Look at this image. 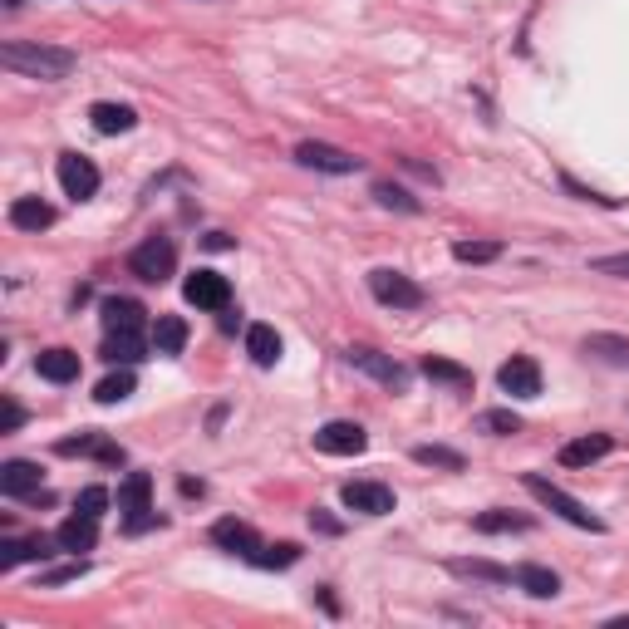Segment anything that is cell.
I'll list each match as a JSON object with an SVG mask.
<instances>
[{
    "instance_id": "277c9868",
    "label": "cell",
    "mask_w": 629,
    "mask_h": 629,
    "mask_svg": "<svg viewBox=\"0 0 629 629\" xmlns=\"http://www.w3.org/2000/svg\"><path fill=\"white\" fill-rule=\"evenodd\" d=\"M172 266H177V246H172L168 236H148L133 256H128V271L138 276V281H168L172 276Z\"/></svg>"
},
{
    "instance_id": "5bb4252c",
    "label": "cell",
    "mask_w": 629,
    "mask_h": 629,
    "mask_svg": "<svg viewBox=\"0 0 629 629\" xmlns=\"http://www.w3.org/2000/svg\"><path fill=\"white\" fill-rule=\"evenodd\" d=\"M55 536H59V551H69V556H79V551H94V546H99V516L74 512L55 531Z\"/></svg>"
},
{
    "instance_id": "2e32d148",
    "label": "cell",
    "mask_w": 629,
    "mask_h": 629,
    "mask_svg": "<svg viewBox=\"0 0 629 629\" xmlns=\"http://www.w3.org/2000/svg\"><path fill=\"white\" fill-rule=\"evenodd\" d=\"M64 458H99V462H123V448L109 443L104 433H79V438H64L59 443Z\"/></svg>"
},
{
    "instance_id": "30bf717a",
    "label": "cell",
    "mask_w": 629,
    "mask_h": 629,
    "mask_svg": "<svg viewBox=\"0 0 629 629\" xmlns=\"http://www.w3.org/2000/svg\"><path fill=\"white\" fill-rule=\"evenodd\" d=\"M315 448H320V453H330V458H354V453H364V448H369V438H364V428H359V423L335 418V423H325V428L315 433Z\"/></svg>"
},
{
    "instance_id": "e575fe53",
    "label": "cell",
    "mask_w": 629,
    "mask_h": 629,
    "mask_svg": "<svg viewBox=\"0 0 629 629\" xmlns=\"http://www.w3.org/2000/svg\"><path fill=\"white\" fill-rule=\"evenodd\" d=\"M413 458L428 462V467H448V472H462V458H458V453H453V448H438V443H433V448H413Z\"/></svg>"
},
{
    "instance_id": "ab89813d",
    "label": "cell",
    "mask_w": 629,
    "mask_h": 629,
    "mask_svg": "<svg viewBox=\"0 0 629 629\" xmlns=\"http://www.w3.org/2000/svg\"><path fill=\"white\" fill-rule=\"evenodd\" d=\"M20 418H25V413H20L10 399L0 403V433H15V428H20Z\"/></svg>"
},
{
    "instance_id": "f1b7e54d",
    "label": "cell",
    "mask_w": 629,
    "mask_h": 629,
    "mask_svg": "<svg viewBox=\"0 0 629 629\" xmlns=\"http://www.w3.org/2000/svg\"><path fill=\"white\" fill-rule=\"evenodd\" d=\"M423 374H428V379H438V384H453V389H467V384H472V374H467L462 364L438 359V354H428V359H423Z\"/></svg>"
},
{
    "instance_id": "4dcf8cb0",
    "label": "cell",
    "mask_w": 629,
    "mask_h": 629,
    "mask_svg": "<svg viewBox=\"0 0 629 629\" xmlns=\"http://www.w3.org/2000/svg\"><path fill=\"white\" fill-rule=\"evenodd\" d=\"M453 256H458V261H472V266H482V261H497V256H502V241H458Z\"/></svg>"
},
{
    "instance_id": "d6986e66",
    "label": "cell",
    "mask_w": 629,
    "mask_h": 629,
    "mask_svg": "<svg viewBox=\"0 0 629 629\" xmlns=\"http://www.w3.org/2000/svg\"><path fill=\"white\" fill-rule=\"evenodd\" d=\"M349 364H354V369H364V374H374V379H384V384H394V389L408 384V374H403L394 359H384L379 349H349Z\"/></svg>"
},
{
    "instance_id": "4316f807",
    "label": "cell",
    "mask_w": 629,
    "mask_h": 629,
    "mask_svg": "<svg viewBox=\"0 0 629 629\" xmlns=\"http://www.w3.org/2000/svg\"><path fill=\"white\" fill-rule=\"evenodd\" d=\"M585 354H595V359H605V364L629 369V340H620V335H590V340H585Z\"/></svg>"
},
{
    "instance_id": "8d00e7d4",
    "label": "cell",
    "mask_w": 629,
    "mask_h": 629,
    "mask_svg": "<svg viewBox=\"0 0 629 629\" xmlns=\"http://www.w3.org/2000/svg\"><path fill=\"white\" fill-rule=\"evenodd\" d=\"M104 507H109V492H104V487H84V492H79V497H74V512L104 516Z\"/></svg>"
},
{
    "instance_id": "74e56055",
    "label": "cell",
    "mask_w": 629,
    "mask_h": 629,
    "mask_svg": "<svg viewBox=\"0 0 629 629\" xmlns=\"http://www.w3.org/2000/svg\"><path fill=\"white\" fill-rule=\"evenodd\" d=\"M374 197H379V207H399V212H418V202H413L408 192H399V187H389V182H379V187H374Z\"/></svg>"
},
{
    "instance_id": "44dd1931",
    "label": "cell",
    "mask_w": 629,
    "mask_h": 629,
    "mask_svg": "<svg viewBox=\"0 0 629 629\" xmlns=\"http://www.w3.org/2000/svg\"><path fill=\"white\" fill-rule=\"evenodd\" d=\"M512 585H521V590L536 595V600H556V595H561V580H556V571H546V566H516Z\"/></svg>"
},
{
    "instance_id": "4fadbf2b",
    "label": "cell",
    "mask_w": 629,
    "mask_h": 629,
    "mask_svg": "<svg viewBox=\"0 0 629 629\" xmlns=\"http://www.w3.org/2000/svg\"><path fill=\"white\" fill-rule=\"evenodd\" d=\"M212 541H217L222 551H231V556H246V561L261 551V536H256L246 521H236V516H222V521L212 526Z\"/></svg>"
},
{
    "instance_id": "3957f363",
    "label": "cell",
    "mask_w": 629,
    "mask_h": 629,
    "mask_svg": "<svg viewBox=\"0 0 629 629\" xmlns=\"http://www.w3.org/2000/svg\"><path fill=\"white\" fill-rule=\"evenodd\" d=\"M118 512L128 516V531H143L158 521V516H148L153 512V477L148 472H128L118 482Z\"/></svg>"
},
{
    "instance_id": "83f0119b",
    "label": "cell",
    "mask_w": 629,
    "mask_h": 629,
    "mask_svg": "<svg viewBox=\"0 0 629 629\" xmlns=\"http://www.w3.org/2000/svg\"><path fill=\"white\" fill-rule=\"evenodd\" d=\"M300 561V546L295 541H276V546H261L256 556H251V566H261V571H286Z\"/></svg>"
},
{
    "instance_id": "60d3db41",
    "label": "cell",
    "mask_w": 629,
    "mask_h": 629,
    "mask_svg": "<svg viewBox=\"0 0 629 629\" xmlns=\"http://www.w3.org/2000/svg\"><path fill=\"white\" fill-rule=\"evenodd\" d=\"M5 5H10V10H15V5H20V0H5Z\"/></svg>"
},
{
    "instance_id": "7c38bea8",
    "label": "cell",
    "mask_w": 629,
    "mask_h": 629,
    "mask_svg": "<svg viewBox=\"0 0 629 629\" xmlns=\"http://www.w3.org/2000/svg\"><path fill=\"white\" fill-rule=\"evenodd\" d=\"M59 546V536H5L0 541V571H15L20 561H50Z\"/></svg>"
},
{
    "instance_id": "d590c367",
    "label": "cell",
    "mask_w": 629,
    "mask_h": 629,
    "mask_svg": "<svg viewBox=\"0 0 629 629\" xmlns=\"http://www.w3.org/2000/svg\"><path fill=\"white\" fill-rule=\"evenodd\" d=\"M590 271H595V276H620V281H629V251H620V256H595Z\"/></svg>"
},
{
    "instance_id": "52a82bcc",
    "label": "cell",
    "mask_w": 629,
    "mask_h": 629,
    "mask_svg": "<svg viewBox=\"0 0 629 629\" xmlns=\"http://www.w3.org/2000/svg\"><path fill=\"white\" fill-rule=\"evenodd\" d=\"M497 384H502V394H512V399H536V394H541V364L526 359V354H512V359L497 369Z\"/></svg>"
},
{
    "instance_id": "484cf974",
    "label": "cell",
    "mask_w": 629,
    "mask_h": 629,
    "mask_svg": "<svg viewBox=\"0 0 629 629\" xmlns=\"http://www.w3.org/2000/svg\"><path fill=\"white\" fill-rule=\"evenodd\" d=\"M104 359L109 364H138L143 359V340L133 330H109L104 335Z\"/></svg>"
},
{
    "instance_id": "9a60e30c",
    "label": "cell",
    "mask_w": 629,
    "mask_h": 629,
    "mask_svg": "<svg viewBox=\"0 0 629 629\" xmlns=\"http://www.w3.org/2000/svg\"><path fill=\"white\" fill-rule=\"evenodd\" d=\"M0 492L5 497H40V467L25 458H10L0 467Z\"/></svg>"
},
{
    "instance_id": "6da1fadb",
    "label": "cell",
    "mask_w": 629,
    "mask_h": 629,
    "mask_svg": "<svg viewBox=\"0 0 629 629\" xmlns=\"http://www.w3.org/2000/svg\"><path fill=\"white\" fill-rule=\"evenodd\" d=\"M0 64L30 79H64L74 69V55L59 45H40V40H5L0 45Z\"/></svg>"
},
{
    "instance_id": "603a6c76",
    "label": "cell",
    "mask_w": 629,
    "mask_h": 629,
    "mask_svg": "<svg viewBox=\"0 0 629 629\" xmlns=\"http://www.w3.org/2000/svg\"><path fill=\"white\" fill-rule=\"evenodd\" d=\"M281 349H286V344L276 335V325H251V330H246V354H251L261 369H271V364L281 359Z\"/></svg>"
},
{
    "instance_id": "ffe728a7",
    "label": "cell",
    "mask_w": 629,
    "mask_h": 629,
    "mask_svg": "<svg viewBox=\"0 0 629 629\" xmlns=\"http://www.w3.org/2000/svg\"><path fill=\"white\" fill-rule=\"evenodd\" d=\"M50 222H55V207H50V202H40V197H15V202H10V227L45 231Z\"/></svg>"
},
{
    "instance_id": "e0dca14e",
    "label": "cell",
    "mask_w": 629,
    "mask_h": 629,
    "mask_svg": "<svg viewBox=\"0 0 629 629\" xmlns=\"http://www.w3.org/2000/svg\"><path fill=\"white\" fill-rule=\"evenodd\" d=\"M35 374L50 379V384H69V379H79V354L74 349H40L35 354Z\"/></svg>"
},
{
    "instance_id": "836d02e7",
    "label": "cell",
    "mask_w": 629,
    "mask_h": 629,
    "mask_svg": "<svg viewBox=\"0 0 629 629\" xmlns=\"http://www.w3.org/2000/svg\"><path fill=\"white\" fill-rule=\"evenodd\" d=\"M531 521L526 516H512V512H482L477 516V531H526Z\"/></svg>"
},
{
    "instance_id": "8fae6325",
    "label": "cell",
    "mask_w": 629,
    "mask_h": 629,
    "mask_svg": "<svg viewBox=\"0 0 629 629\" xmlns=\"http://www.w3.org/2000/svg\"><path fill=\"white\" fill-rule=\"evenodd\" d=\"M340 502L349 512L384 516V512H394V487H384V482H344Z\"/></svg>"
},
{
    "instance_id": "7402d4cb",
    "label": "cell",
    "mask_w": 629,
    "mask_h": 629,
    "mask_svg": "<svg viewBox=\"0 0 629 629\" xmlns=\"http://www.w3.org/2000/svg\"><path fill=\"white\" fill-rule=\"evenodd\" d=\"M143 305L138 300H128V295H114V300H104V330H143Z\"/></svg>"
},
{
    "instance_id": "d6a6232c",
    "label": "cell",
    "mask_w": 629,
    "mask_h": 629,
    "mask_svg": "<svg viewBox=\"0 0 629 629\" xmlns=\"http://www.w3.org/2000/svg\"><path fill=\"white\" fill-rule=\"evenodd\" d=\"M477 428H482V433H497V438H507V433H521V418H516V413H507V408H492V413H482V418H477Z\"/></svg>"
},
{
    "instance_id": "f35d334b",
    "label": "cell",
    "mask_w": 629,
    "mask_h": 629,
    "mask_svg": "<svg viewBox=\"0 0 629 629\" xmlns=\"http://www.w3.org/2000/svg\"><path fill=\"white\" fill-rule=\"evenodd\" d=\"M79 575H84V561L59 566V571H45V575H40V585H64V580H79Z\"/></svg>"
},
{
    "instance_id": "7a4b0ae2",
    "label": "cell",
    "mask_w": 629,
    "mask_h": 629,
    "mask_svg": "<svg viewBox=\"0 0 629 629\" xmlns=\"http://www.w3.org/2000/svg\"><path fill=\"white\" fill-rule=\"evenodd\" d=\"M526 492H531L541 507H551L556 516H566L571 526H580V531H605V521L590 512L585 502H575L571 492H561V487H556V482H546L541 472H526Z\"/></svg>"
},
{
    "instance_id": "ba28073f",
    "label": "cell",
    "mask_w": 629,
    "mask_h": 629,
    "mask_svg": "<svg viewBox=\"0 0 629 629\" xmlns=\"http://www.w3.org/2000/svg\"><path fill=\"white\" fill-rule=\"evenodd\" d=\"M295 163H300V168H315V172H335V177L359 172V158H354V153H344L335 143H315V138L295 148Z\"/></svg>"
},
{
    "instance_id": "f546056e",
    "label": "cell",
    "mask_w": 629,
    "mask_h": 629,
    "mask_svg": "<svg viewBox=\"0 0 629 629\" xmlns=\"http://www.w3.org/2000/svg\"><path fill=\"white\" fill-rule=\"evenodd\" d=\"M133 394V374H128V364L118 369V374H109V379H99V389H94V399L99 403H123Z\"/></svg>"
},
{
    "instance_id": "ac0fdd59",
    "label": "cell",
    "mask_w": 629,
    "mask_h": 629,
    "mask_svg": "<svg viewBox=\"0 0 629 629\" xmlns=\"http://www.w3.org/2000/svg\"><path fill=\"white\" fill-rule=\"evenodd\" d=\"M610 448H615V438H610V433H585V438H575V443L561 448V462H566V467H590V462L605 458Z\"/></svg>"
},
{
    "instance_id": "1f68e13d",
    "label": "cell",
    "mask_w": 629,
    "mask_h": 629,
    "mask_svg": "<svg viewBox=\"0 0 629 629\" xmlns=\"http://www.w3.org/2000/svg\"><path fill=\"white\" fill-rule=\"evenodd\" d=\"M458 575H472V580H497V585H512V571L507 566H487V561H453Z\"/></svg>"
},
{
    "instance_id": "8992f818",
    "label": "cell",
    "mask_w": 629,
    "mask_h": 629,
    "mask_svg": "<svg viewBox=\"0 0 629 629\" xmlns=\"http://www.w3.org/2000/svg\"><path fill=\"white\" fill-rule=\"evenodd\" d=\"M59 187H64V197L89 202L99 192V168L89 158H79V153H59Z\"/></svg>"
},
{
    "instance_id": "cb8c5ba5",
    "label": "cell",
    "mask_w": 629,
    "mask_h": 629,
    "mask_svg": "<svg viewBox=\"0 0 629 629\" xmlns=\"http://www.w3.org/2000/svg\"><path fill=\"white\" fill-rule=\"evenodd\" d=\"M89 123H94L104 138H114V133H128V128L138 123V114H133L128 104H94V109H89Z\"/></svg>"
},
{
    "instance_id": "d4e9b609",
    "label": "cell",
    "mask_w": 629,
    "mask_h": 629,
    "mask_svg": "<svg viewBox=\"0 0 629 629\" xmlns=\"http://www.w3.org/2000/svg\"><path fill=\"white\" fill-rule=\"evenodd\" d=\"M182 344H187V320L182 315H158L153 320V349L158 354H182Z\"/></svg>"
},
{
    "instance_id": "9c48e42d",
    "label": "cell",
    "mask_w": 629,
    "mask_h": 629,
    "mask_svg": "<svg viewBox=\"0 0 629 629\" xmlns=\"http://www.w3.org/2000/svg\"><path fill=\"white\" fill-rule=\"evenodd\" d=\"M182 295H187V305H197V310H227L231 286H227V276H217V271H192V276L182 281Z\"/></svg>"
},
{
    "instance_id": "5b68a950",
    "label": "cell",
    "mask_w": 629,
    "mask_h": 629,
    "mask_svg": "<svg viewBox=\"0 0 629 629\" xmlns=\"http://www.w3.org/2000/svg\"><path fill=\"white\" fill-rule=\"evenodd\" d=\"M369 290H374L379 305H394V310H418L423 305V286H413L403 271H389V266L369 271Z\"/></svg>"
}]
</instances>
